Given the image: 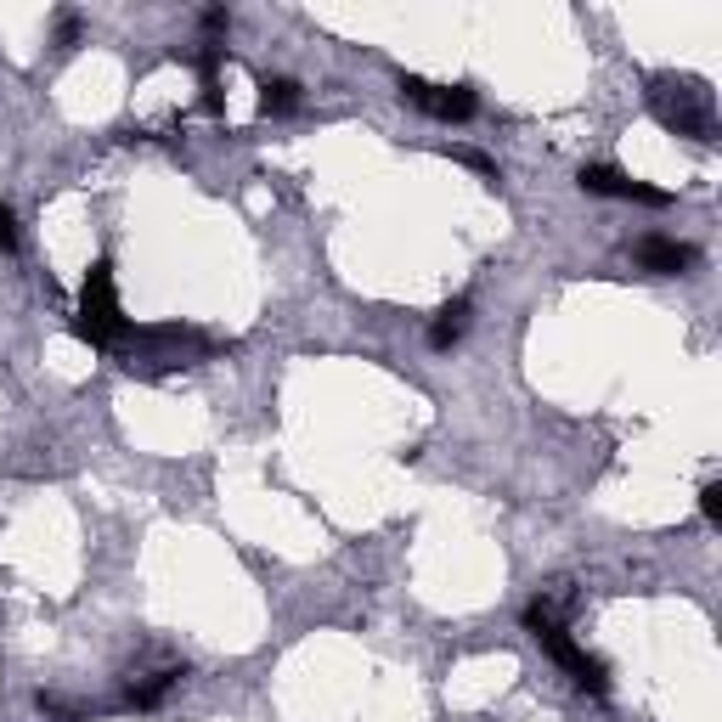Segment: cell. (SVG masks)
I'll list each match as a JSON object with an SVG mask.
<instances>
[{
	"label": "cell",
	"mask_w": 722,
	"mask_h": 722,
	"mask_svg": "<svg viewBox=\"0 0 722 722\" xmlns=\"http://www.w3.org/2000/svg\"><path fill=\"white\" fill-rule=\"evenodd\" d=\"M463 333H468V300H452V305L435 311V322H429V345H435V351H452Z\"/></svg>",
	"instance_id": "cell-8"
},
{
	"label": "cell",
	"mask_w": 722,
	"mask_h": 722,
	"mask_svg": "<svg viewBox=\"0 0 722 722\" xmlns=\"http://www.w3.org/2000/svg\"><path fill=\"white\" fill-rule=\"evenodd\" d=\"M401 103H412L418 114L441 119V125H463L479 108L468 85H435V79H418V74H401Z\"/></svg>",
	"instance_id": "cell-5"
},
{
	"label": "cell",
	"mask_w": 722,
	"mask_h": 722,
	"mask_svg": "<svg viewBox=\"0 0 722 722\" xmlns=\"http://www.w3.org/2000/svg\"><path fill=\"white\" fill-rule=\"evenodd\" d=\"M633 255H638V266L655 271V277H683V271L694 266V249H689V244H671V237H644Z\"/></svg>",
	"instance_id": "cell-7"
},
{
	"label": "cell",
	"mask_w": 722,
	"mask_h": 722,
	"mask_svg": "<svg viewBox=\"0 0 722 722\" xmlns=\"http://www.w3.org/2000/svg\"><path fill=\"white\" fill-rule=\"evenodd\" d=\"M175 678H181V671H159V678L153 683H141V689H130V705L136 711H148V705H159L170 689H175Z\"/></svg>",
	"instance_id": "cell-10"
},
{
	"label": "cell",
	"mask_w": 722,
	"mask_h": 722,
	"mask_svg": "<svg viewBox=\"0 0 722 722\" xmlns=\"http://www.w3.org/2000/svg\"><path fill=\"white\" fill-rule=\"evenodd\" d=\"M582 192H593V198H633V204H671V192H660V186H644V181H633L627 170H610V164H582Z\"/></svg>",
	"instance_id": "cell-6"
},
{
	"label": "cell",
	"mask_w": 722,
	"mask_h": 722,
	"mask_svg": "<svg viewBox=\"0 0 722 722\" xmlns=\"http://www.w3.org/2000/svg\"><path fill=\"white\" fill-rule=\"evenodd\" d=\"M700 514H705V525H722V486H716V479L700 486Z\"/></svg>",
	"instance_id": "cell-11"
},
{
	"label": "cell",
	"mask_w": 722,
	"mask_h": 722,
	"mask_svg": "<svg viewBox=\"0 0 722 722\" xmlns=\"http://www.w3.org/2000/svg\"><path fill=\"white\" fill-rule=\"evenodd\" d=\"M74 340L108 351V345H125L130 340V322L119 311V288H114V266L96 260L85 271V288H79V311H74Z\"/></svg>",
	"instance_id": "cell-1"
},
{
	"label": "cell",
	"mask_w": 722,
	"mask_h": 722,
	"mask_svg": "<svg viewBox=\"0 0 722 722\" xmlns=\"http://www.w3.org/2000/svg\"><path fill=\"white\" fill-rule=\"evenodd\" d=\"M525 627H531L537 633V644L570 671V678L575 683H582V689H593V694H610V671H604V660L599 655H588L582 644H575L570 633H564V621L548 610V604H531V610H525Z\"/></svg>",
	"instance_id": "cell-2"
},
{
	"label": "cell",
	"mask_w": 722,
	"mask_h": 722,
	"mask_svg": "<svg viewBox=\"0 0 722 722\" xmlns=\"http://www.w3.org/2000/svg\"><path fill=\"white\" fill-rule=\"evenodd\" d=\"M18 249V220H12V209H0V255H12Z\"/></svg>",
	"instance_id": "cell-12"
},
{
	"label": "cell",
	"mask_w": 722,
	"mask_h": 722,
	"mask_svg": "<svg viewBox=\"0 0 722 722\" xmlns=\"http://www.w3.org/2000/svg\"><path fill=\"white\" fill-rule=\"evenodd\" d=\"M130 362L141 356V367H192L198 356H209V340L186 327H148V333H130Z\"/></svg>",
	"instance_id": "cell-4"
},
{
	"label": "cell",
	"mask_w": 722,
	"mask_h": 722,
	"mask_svg": "<svg viewBox=\"0 0 722 722\" xmlns=\"http://www.w3.org/2000/svg\"><path fill=\"white\" fill-rule=\"evenodd\" d=\"M649 108L660 114L666 130L694 136V141H711V96H705L694 79H655Z\"/></svg>",
	"instance_id": "cell-3"
},
{
	"label": "cell",
	"mask_w": 722,
	"mask_h": 722,
	"mask_svg": "<svg viewBox=\"0 0 722 722\" xmlns=\"http://www.w3.org/2000/svg\"><path fill=\"white\" fill-rule=\"evenodd\" d=\"M300 108V85L294 79H266L260 85V114L266 119H282V114H294Z\"/></svg>",
	"instance_id": "cell-9"
}]
</instances>
